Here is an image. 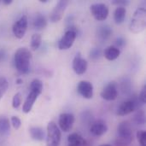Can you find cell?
I'll return each mask as SVG.
<instances>
[{"label": "cell", "mask_w": 146, "mask_h": 146, "mask_svg": "<svg viewBox=\"0 0 146 146\" xmlns=\"http://www.w3.org/2000/svg\"><path fill=\"white\" fill-rule=\"evenodd\" d=\"M15 83H16V85L20 86V85H21V84L23 83V80H22V79H20V78H18V79L16 80Z\"/></svg>", "instance_id": "d590c367"}, {"label": "cell", "mask_w": 146, "mask_h": 146, "mask_svg": "<svg viewBox=\"0 0 146 146\" xmlns=\"http://www.w3.org/2000/svg\"><path fill=\"white\" fill-rule=\"evenodd\" d=\"M125 45H126V39H125L123 37H118V38L115 39V45H114V46H115L116 48H118L120 50H121V49L123 48Z\"/></svg>", "instance_id": "4dcf8cb0"}, {"label": "cell", "mask_w": 146, "mask_h": 146, "mask_svg": "<svg viewBox=\"0 0 146 146\" xmlns=\"http://www.w3.org/2000/svg\"><path fill=\"white\" fill-rule=\"evenodd\" d=\"M29 133L32 139L35 141H43L46 136V133L39 127H31L29 128Z\"/></svg>", "instance_id": "ac0fdd59"}, {"label": "cell", "mask_w": 146, "mask_h": 146, "mask_svg": "<svg viewBox=\"0 0 146 146\" xmlns=\"http://www.w3.org/2000/svg\"><path fill=\"white\" fill-rule=\"evenodd\" d=\"M102 98L106 101L115 100L118 97V86L115 81H111L105 86L103 91L100 93Z\"/></svg>", "instance_id": "8fae6325"}, {"label": "cell", "mask_w": 146, "mask_h": 146, "mask_svg": "<svg viewBox=\"0 0 146 146\" xmlns=\"http://www.w3.org/2000/svg\"><path fill=\"white\" fill-rule=\"evenodd\" d=\"M0 3H1V1H0Z\"/></svg>", "instance_id": "f35d334b"}, {"label": "cell", "mask_w": 146, "mask_h": 146, "mask_svg": "<svg viewBox=\"0 0 146 146\" xmlns=\"http://www.w3.org/2000/svg\"><path fill=\"white\" fill-rule=\"evenodd\" d=\"M102 56V50L99 48H93L90 51V57L93 60H97L100 58Z\"/></svg>", "instance_id": "f1b7e54d"}, {"label": "cell", "mask_w": 146, "mask_h": 146, "mask_svg": "<svg viewBox=\"0 0 146 146\" xmlns=\"http://www.w3.org/2000/svg\"><path fill=\"white\" fill-rule=\"evenodd\" d=\"M9 88V82L4 77H0V100Z\"/></svg>", "instance_id": "484cf974"}, {"label": "cell", "mask_w": 146, "mask_h": 146, "mask_svg": "<svg viewBox=\"0 0 146 146\" xmlns=\"http://www.w3.org/2000/svg\"><path fill=\"white\" fill-rule=\"evenodd\" d=\"M21 95L20 92H17L15 94L12 99V107L14 109H18L21 106Z\"/></svg>", "instance_id": "4316f807"}, {"label": "cell", "mask_w": 146, "mask_h": 146, "mask_svg": "<svg viewBox=\"0 0 146 146\" xmlns=\"http://www.w3.org/2000/svg\"><path fill=\"white\" fill-rule=\"evenodd\" d=\"M112 3L117 5L118 7H126L127 5L129 4V1L128 0H113Z\"/></svg>", "instance_id": "d6a6232c"}, {"label": "cell", "mask_w": 146, "mask_h": 146, "mask_svg": "<svg viewBox=\"0 0 146 146\" xmlns=\"http://www.w3.org/2000/svg\"><path fill=\"white\" fill-rule=\"evenodd\" d=\"M127 9L125 7H117L114 12V20L116 24H121L125 21Z\"/></svg>", "instance_id": "7402d4cb"}, {"label": "cell", "mask_w": 146, "mask_h": 146, "mask_svg": "<svg viewBox=\"0 0 146 146\" xmlns=\"http://www.w3.org/2000/svg\"><path fill=\"white\" fill-rule=\"evenodd\" d=\"M2 3L5 5H9L13 3V0H3Z\"/></svg>", "instance_id": "e575fe53"}, {"label": "cell", "mask_w": 146, "mask_h": 146, "mask_svg": "<svg viewBox=\"0 0 146 146\" xmlns=\"http://www.w3.org/2000/svg\"><path fill=\"white\" fill-rule=\"evenodd\" d=\"M112 33L113 30L109 25H102L97 29V36L102 41H106L107 39H109Z\"/></svg>", "instance_id": "e0dca14e"}, {"label": "cell", "mask_w": 146, "mask_h": 146, "mask_svg": "<svg viewBox=\"0 0 146 146\" xmlns=\"http://www.w3.org/2000/svg\"><path fill=\"white\" fill-rule=\"evenodd\" d=\"M27 24H28V21L26 15L21 16L18 21H16L14 23L12 27V32L15 38L21 39L25 36L27 29Z\"/></svg>", "instance_id": "30bf717a"}, {"label": "cell", "mask_w": 146, "mask_h": 146, "mask_svg": "<svg viewBox=\"0 0 146 146\" xmlns=\"http://www.w3.org/2000/svg\"><path fill=\"white\" fill-rule=\"evenodd\" d=\"M99 146H111L110 145H107V144H105V145H101Z\"/></svg>", "instance_id": "74e56055"}, {"label": "cell", "mask_w": 146, "mask_h": 146, "mask_svg": "<svg viewBox=\"0 0 146 146\" xmlns=\"http://www.w3.org/2000/svg\"><path fill=\"white\" fill-rule=\"evenodd\" d=\"M74 115L71 113H62L59 116L58 125L59 129L64 133H68L72 130L74 124Z\"/></svg>", "instance_id": "ba28073f"}, {"label": "cell", "mask_w": 146, "mask_h": 146, "mask_svg": "<svg viewBox=\"0 0 146 146\" xmlns=\"http://www.w3.org/2000/svg\"><path fill=\"white\" fill-rule=\"evenodd\" d=\"M10 122L9 120L4 116L0 115V137H6L9 134Z\"/></svg>", "instance_id": "44dd1931"}, {"label": "cell", "mask_w": 146, "mask_h": 146, "mask_svg": "<svg viewBox=\"0 0 146 146\" xmlns=\"http://www.w3.org/2000/svg\"><path fill=\"white\" fill-rule=\"evenodd\" d=\"M6 56H7L6 50H3V49H0V62L4 61L5 58H6Z\"/></svg>", "instance_id": "836d02e7"}, {"label": "cell", "mask_w": 146, "mask_h": 146, "mask_svg": "<svg viewBox=\"0 0 146 146\" xmlns=\"http://www.w3.org/2000/svg\"><path fill=\"white\" fill-rule=\"evenodd\" d=\"M77 34H78L77 29L74 26L69 27L68 29L64 33V35L59 40L58 49L61 50H66L70 49L73 46V44L77 38Z\"/></svg>", "instance_id": "8992f818"}, {"label": "cell", "mask_w": 146, "mask_h": 146, "mask_svg": "<svg viewBox=\"0 0 146 146\" xmlns=\"http://www.w3.org/2000/svg\"><path fill=\"white\" fill-rule=\"evenodd\" d=\"M118 137L115 142L116 146H128L133 141V130L128 121H122L117 127Z\"/></svg>", "instance_id": "7a4b0ae2"}, {"label": "cell", "mask_w": 146, "mask_h": 146, "mask_svg": "<svg viewBox=\"0 0 146 146\" xmlns=\"http://www.w3.org/2000/svg\"><path fill=\"white\" fill-rule=\"evenodd\" d=\"M68 5V0H60L54 9H52L51 13L50 14V20L51 22L56 23L60 21L64 15V12Z\"/></svg>", "instance_id": "52a82bcc"}, {"label": "cell", "mask_w": 146, "mask_h": 146, "mask_svg": "<svg viewBox=\"0 0 146 146\" xmlns=\"http://www.w3.org/2000/svg\"><path fill=\"white\" fill-rule=\"evenodd\" d=\"M120 54H121V50L114 45L108 46L104 51V57L109 61H114L117 59L120 56Z\"/></svg>", "instance_id": "ffe728a7"}, {"label": "cell", "mask_w": 146, "mask_h": 146, "mask_svg": "<svg viewBox=\"0 0 146 146\" xmlns=\"http://www.w3.org/2000/svg\"><path fill=\"white\" fill-rule=\"evenodd\" d=\"M41 42H42V38H41V35L40 34H33L32 36V38H31V49L33 50H37L40 45H41Z\"/></svg>", "instance_id": "cb8c5ba5"}, {"label": "cell", "mask_w": 146, "mask_h": 146, "mask_svg": "<svg viewBox=\"0 0 146 146\" xmlns=\"http://www.w3.org/2000/svg\"><path fill=\"white\" fill-rule=\"evenodd\" d=\"M10 122H11L12 127L15 130H18L21 126V121L18 116H12L11 119H10Z\"/></svg>", "instance_id": "f546056e"}, {"label": "cell", "mask_w": 146, "mask_h": 146, "mask_svg": "<svg viewBox=\"0 0 146 146\" xmlns=\"http://www.w3.org/2000/svg\"><path fill=\"white\" fill-rule=\"evenodd\" d=\"M40 3H48V1L49 0H38Z\"/></svg>", "instance_id": "8d00e7d4"}, {"label": "cell", "mask_w": 146, "mask_h": 146, "mask_svg": "<svg viewBox=\"0 0 146 146\" xmlns=\"http://www.w3.org/2000/svg\"><path fill=\"white\" fill-rule=\"evenodd\" d=\"M68 146H87V142L80 134L74 133L68 135Z\"/></svg>", "instance_id": "2e32d148"}, {"label": "cell", "mask_w": 146, "mask_h": 146, "mask_svg": "<svg viewBox=\"0 0 146 146\" xmlns=\"http://www.w3.org/2000/svg\"><path fill=\"white\" fill-rule=\"evenodd\" d=\"M39 94L35 92H33V91H30L29 94L27 95L24 104H23V106H22V111L26 114L29 113L32 109H33V106L35 103V101L38 99Z\"/></svg>", "instance_id": "9a60e30c"}, {"label": "cell", "mask_w": 146, "mask_h": 146, "mask_svg": "<svg viewBox=\"0 0 146 146\" xmlns=\"http://www.w3.org/2000/svg\"><path fill=\"white\" fill-rule=\"evenodd\" d=\"M77 91L79 94L86 99H91L93 97V86L88 80H82L78 84Z\"/></svg>", "instance_id": "4fadbf2b"}, {"label": "cell", "mask_w": 146, "mask_h": 146, "mask_svg": "<svg viewBox=\"0 0 146 146\" xmlns=\"http://www.w3.org/2000/svg\"><path fill=\"white\" fill-rule=\"evenodd\" d=\"M72 66H73V69H74V73L79 75H81L86 72L88 64H87L86 60L81 56L80 52H78L73 60Z\"/></svg>", "instance_id": "7c38bea8"}, {"label": "cell", "mask_w": 146, "mask_h": 146, "mask_svg": "<svg viewBox=\"0 0 146 146\" xmlns=\"http://www.w3.org/2000/svg\"><path fill=\"white\" fill-rule=\"evenodd\" d=\"M138 97H139V99L140 100V102L143 104H145L146 103V85L143 86V88L139 93V96H138Z\"/></svg>", "instance_id": "1f68e13d"}, {"label": "cell", "mask_w": 146, "mask_h": 146, "mask_svg": "<svg viewBox=\"0 0 146 146\" xmlns=\"http://www.w3.org/2000/svg\"><path fill=\"white\" fill-rule=\"evenodd\" d=\"M93 17L99 21H105L109 15V8L104 3H93L90 7Z\"/></svg>", "instance_id": "9c48e42d"}, {"label": "cell", "mask_w": 146, "mask_h": 146, "mask_svg": "<svg viewBox=\"0 0 146 146\" xmlns=\"http://www.w3.org/2000/svg\"><path fill=\"white\" fill-rule=\"evenodd\" d=\"M133 121L137 125H144L145 123V115L143 110H139L134 117H133Z\"/></svg>", "instance_id": "d4e9b609"}, {"label": "cell", "mask_w": 146, "mask_h": 146, "mask_svg": "<svg viewBox=\"0 0 146 146\" xmlns=\"http://www.w3.org/2000/svg\"><path fill=\"white\" fill-rule=\"evenodd\" d=\"M30 91L35 92L40 95L43 92V82L38 79H34L30 84Z\"/></svg>", "instance_id": "603a6c76"}, {"label": "cell", "mask_w": 146, "mask_h": 146, "mask_svg": "<svg viewBox=\"0 0 146 146\" xmlns=\"http://www.w3.org/2000/svg\"><path fill=\"white\" fill-rule=\"evenodd\" d=\"M146 11L144 8H139L135 10L129 28L130 31L133 33H139L143 32L145 28L146 25Z\"/></svg>", "instance_id": "3957f363"}, {"label": "cell", "mask_w": 146, "mask_h": 146, "mask_svg": "<svg viewBox=\"0 0 146 146\" xmlns=\"http://www.w3.org/2000/svg\"><path fill=\"white\" fill-rule=\"evenodd\" d=\"M46 146H59L62 139V133L54 121H50L46 131Z\"/></svg>", "instance_id": "277c9868"}, {"label": "cell", "mask_w": 146, "mask_h": 146, "mask_svg": "<svg viewBox=\"0 0 146 146\" xmlns=\"http://www.w3.org/2000/svg\"><path fill=\"white\" fill-rule=\"evenodd\" d=\"M142 105H143V104L139 99V97L133 96L131 99L123 102L119 106V108L117 110V115L120 116L127 115L131 114L132 112H133L135 110L141 107Z\"/></svg>", "instance_id": "5b68a950"}, {"label": "cell", "mask_w": 146, "mask_h": 146, "mask_svg": "<svg viewBox=\"0 0 146 146\" xmlns=\"http://www.w3.org/2000/svg\"><path fill=\"white\" fill-rule=\"evenodd\" d=\"M33 26L34 29L36 30H43L47 27V20L45 16L40 13H38L35 15L33 21Z\"/></svg>", "instance_id": "d6986e66"}, {"label": "cell", "mask_w": 146, "mask_h": 146, "mask_svg": "<svg viewBox=\"0 0 146 146\" xmlns=\"http://www.w3.org/2000/svg\"><path fill=\"white\" fill-rule=\"evenodd\" d=\"M32 52L26 47L19 48L14 56V63L16 70L22 74H26L30 70Z\"/></svg>", "instance_id": "6da1fadb"}, {"label": "cell", "mask_w": 146, "mask_h": 146, "mask_svg": "<svg viewBox=\"0 0 146 146\" xmlns=\"http://www.w3.org/2000/svg\"><path fill=\"white\" fill-rule=\"evenodd\" d=\"M108 131V126L103 120H98L92 123L90 128L91 133L95 137H100L105 134Z\"/></svg>", "instance_id": "5bb4252c"}, {"label": "cell", "mask_w": 146, "mask_h": 146, "mask_svg": "<svg viewBox=\"0 0 146 146\" xmlns=\"http://www.w3.org/2000/svg\"><path fill=\"white\" fill-rule=\"evenodd\" d=\"M137 138L141 146H145L146 144V132L144 130H140L137 133Z\"/></svg>", "instance_id": "83f0119b"}]
</instances>
